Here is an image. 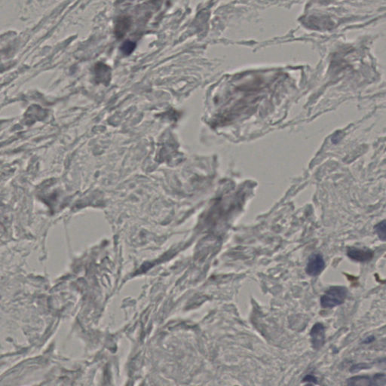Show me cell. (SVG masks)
<instances>
[{
    "instance_id": "obj_1",
    "label": "cell",
    "mask_w": 386,
    "mask_h": 386,
    "mask_svg": "<svg viewBox=\"0 0 386 386\" xmlns=\"http://www.w3.org/2000/svg\"><path fill=\"white\" fill-rule=\"evenodd\" d=\"M346 288L342 286L330 288L321 298V305L323 308H334L342 304L347 296Z\"/></svg>"
},
{
    "instance_id": "obj_2",
    "label": "cell",
    "mask_w": 386,
    "mask_h": 386,
    "mask_svg": "<svg viewBox=\"0 0 386 386\" xmlns=\"http://www.w3.org/2000/svg\"><path fill=\"white\" fill-rule=\"evenodd\" d=\"M385 373H376L373 376H355L347 380V386H385Z\"/></svg>"
},
{
    "instance_id": "obj_3",
    "label": "cell",
    "mask_w": 386,
    "mask_h": 386,
    "mask_svg": "<svg viewBox=\"0 0 386 386\" xmlns=\"http://www.w3.org/2000/svg\"><path fill=\"white\" fill-rule=\"evenodd\" d=\"M324 267L325 262L323 256L320 254H314L309 259L306 272L310 276H317L322 272Z\"/></svg>"
},
{
    "instance_id": "obj_4",
    "label": "cell",
    "mask_w": 386,
    "mask_h": 386,
    "mask_svg": "<svg viewBox=\"0 0 386 386\" xmlns=\"http://www.w3.org/2000/svg\"><path fill=\"white\" fill-rule=\"evenodd\" d=\"M310 336L313 349L316 350L321 349L325 342V328L324 325L321 323L314 324L312 328Z\"/></svg>"
},
{
    "instance_id": "obj_5",
    "label": "cell",
    "mask_w": 386,
    "mask_h": 386,
    "mask_svg": "<svg viewBox=\"0 0 386 386\" xmlns=\"http://www.w3.org/2000/svg\"><path fill=\"white\" fill-rule=\"evenodd\" d=\"M347 255L349 258L358 262H366L373 259V250L368 248H357V247H350L348 249Z\"/></svg>"
},
{
    "instance_id": "obj_6",
    "label": "cell",
    "mask_w": 386,
    "mask_h": 386,
    "mask_svg": "<svg viewBox=\"0 0 386 386\" xmlns=\"http://www.w3.org/2000/svg\"><path fill=\"white\" fill-rule=\"evenodd\" d=\"M95 75L96 82L107 85L111 79V69L106 64L98 63L95 67Z\"/></svg>"
},
{
    "instance_id": "obj_7",
    "label": "cell",
    "mask_w": 386,
    "mask_h": 386,
    "mask_svg": "<svg viewBox=\"0 0 386 386\" xmlns=\"http://www.w3.org/2000/svg\"><path fill=\"white\" fill-rule=\"evenodd\" d=\"M131 27V19L129 17H120L115 26V34L118 39H121Z\"/></svg>"
},
{
    "instance_id": "obj_8",
    "label": "cell",
    "mask_w": 386,
    "mask_h": 386,
    "mask_svg": "<svg viewBox=\"0 0 386 386\" xmlns=\"http://www.w3.org/2000/svg\"><path fill=\"white\" fill-rule=\"evenodd\" d=\"M135 48H136V44H135L134 42L127 40V41L124 42V43L121 45L120 49H121L122 54H125V55H129V54H131V53L133 52Z\"/></svg>"
},
{
    "instance_id": "obj_9",
    "label": "cell",
    "mask_w": 386,
    "mask_h": 386,
    "mask_svg": "<svg viewBox=\"0 0 386 386\" xmlns=\"http://www.w3.org/2000/svg\"><path fill=\"white\" fill-rule=\"evenodd\" d=\"M375 230L380 239L383 241L386 240V221L383 220L378 225H376Z\"/></svg>"
},
{
    "instance_id": "obj_10",
    "label": "cell",
    "mask_w": 386,
    "mask_h": 386,
    "mask_svg": "<svg viewBox=\"0 0 386 386\" xmlns=\"http://www.w3.org/2000/svg\"><path fill=\"white\" fill-rule=\"evenodd\" d=\"M303 382H311V383H317V379L314 377V376L313 375H307V376H305V378L303 379Z\"/></svg>"
},
{
    "instance_id": "obj_11",
    "label": "cell",
    "mask_w": 386,
    "mask_h": 386,
    "mask_svg": "<svg viewBox=\"0 0 386 386\" xmlns=\"http://www.w3.org/2000/svg\"><path fill=\"white\" fill-rule=\"evenodd\" d=\"M375 339V337H367L366 339L364 340V343H370V342H373V340Z\"/></svg>"
},
{
    "instance_id": "obj_12",
    "label": "cell",
    "mask_w": 386,
    "mask_h": 386,
    "mask_svg": "<svg viewBox=\"0 0 386 386\" xmlns=\"http://www.w3.org/2000/svg\"><path fill=\"white\" fill-rule=\"evenodd\" d=\"M312 386V385L310 384V385H307V386Z\"/></svg>"
}]
</instances>
